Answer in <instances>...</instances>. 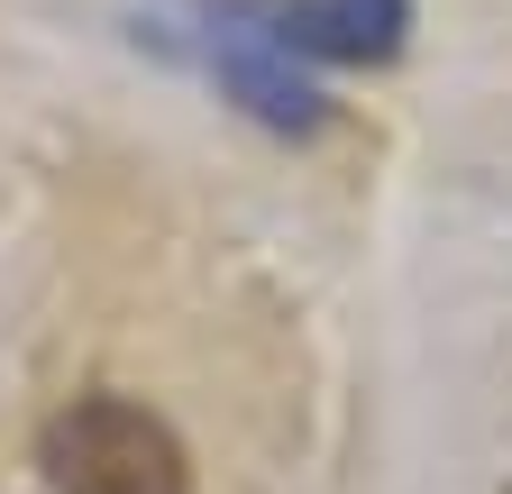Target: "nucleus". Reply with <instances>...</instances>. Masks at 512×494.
Returning <instances> with one entry per match:
<instances>
[{
    "label": "nucleus",
    "mask_w": 512,
    "mask_h": 494,
    "mask_svg": "<svg viewBox=\"0 0 512 494\" xmlns=\"http://www.w3.org/2000/svg\"><path fill=\"white\" fill-rule=\"evenodd\" d=\"M46 494H192L183 430L138 394H74L37 430Z\"/></svg>",
    "instance_id": "1"
},
{
    "label": "nucleus",
    "mask_w": 512,
    "mask_h": 494,
    "mask_svg": "<svg viewBox=\"0 0 512 494\" xmlns=\"http://www.w3.org/2000/svg\"><path fill=\"white\" fill-rule=\"evenodd\" d=\"M266 28L293 65H348L375 74L412 46V0H266Z\"/></svg>",
    "instance_id": "3"
},
{
    "label": "nucleus",
    "mask_w": 512,
    "mask_h": 494,
    "mask_svg": "<svg viewBox=\"0 0 512 494\" xmlns=\"http://www.w3.org/2000/svg\"><path fill=\"white\" fill-rule=\"evenodd\" d=\"M183 46L202 55V74L220 83V101H238L256 129H275V138H320L330 129V92L275 46L266 0H192Z\"/></svg>",
    "instance_id": "2"
}]
</instances>
